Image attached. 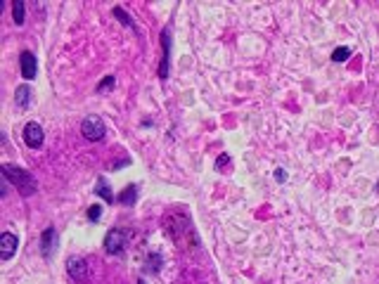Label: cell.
<instances>
[{
  "label": "cell",
  "instance_id": "obj_1",
  "mask_svg": "<svg viewBox=\"0 0 379 284\" xmlns=\"http://www.w3.org/2000/svg\"><path fill=\"white\" fill-rule=\"evenodd\" d=\"M3 175H5L7 182H12L14 187L19 190L24 197H31V194L36 192V180H34V175L28 173V171H24V168L12 166V164H5V166H3Z\"/></svg>",
  "mask_w": 379,
  "mask_h": 284
},
{
  "label": "cell",
  "instance_id": "obj_2",
  "mask_svg": "<svg viewBox=\"0 0 379 284\" xmlns=\"http://www.w3.org/2000/svg\"><path fill=\"white\" fill-rule=\"evenodd\" d=\"M81 133L83 138L90 140V142H97V140L104 138V133H107V128H104L102 118L100 116H85L81 123Z\"/></svg>",
  "mask_w": 379,
  "mask_h": 284
},
{
  "label": "cell",
  "instance_id": "obj_3",
  "mask_svg": "<svg viewBox=\"0 0 379 284\" xmlns=\"http://www.w3.org/2000/svg\"><path fill=\"white\" fill-rule=\"evenodd\" d=\"M43 140H45V133H43L41 123H36V121H28L26 125H24V142H26L28 147H41Z\"/></svg>",
  "mask_w": 379,
  "mask_h": 284
},
{
  "label": "cell",
  "instance_id": "obj_4",
  "mask_svg": "<svg viewBox=\"0 0 379 284\" xmlns=\"http://www.w3.org/2000/svg\"><path fill=\"white\" fill-rule=\"evenodd\" d=\"M17 246H19V237L14 232H3V237H0V256H3V261H10L14 256Z\"/></svg>",
  "mask_w": 379,
  "mask_h": 284
},
{
  "label": "cell",
  "instance_id": "obj_5",
  "mask_svg": "<svg viewBox=\"0 0 379 284\" xmlns=\"http://www.w3.org/2000/svg\"><path fill=\"white\" fill-rule=\"evenodd\" d=\"M38 62H36V55L34 52H21L19 55V69H21V76L26 78V81H31V78H36V74H38Z\"/></svg>",
  "mask_w": 379,
  "mask_h": 284
},
{
  "label": "cell",
  "instance_id": "obj_6",
  "mask_svg": "<svg viewBox=\"0 0 379 284\" xmlns=\"http://www.w3.org/2000/svg\"><path fill=\"white\" fill-rule=\"evenodd\" d=\"M67 272H69L74 279H85V275H88V263H85V258L81 256H71L69 261H67Z\"/></svg>",
  "mask_w": 379,
  "mask_h": 284
},
{
  "label": "cell",
  "instance_id": "obj_7",
  "mask_svg": "<svg viewBox=\"0 0 379 284\" xmlns=\"http://www.w3.org/2000/svg\"><path fill=\"white\" fill-rule=\"evenodd\" d=\"M124 246H126V237L121 230H111L109 235L104 237V249L109 254H119V251H124Z\"/></svg>",
  "mask_w": 379,
  "mask_h": 284
},
{
  "label": "cell",
  "instance_id": "obj_8",
  "mask_svg": "<svg viewBox=\"0 0 379 284\" xmlns=\"http://www.w3.org/2000/svg\"><path fill=\"white\" fill-rule=\"evenodd\" d=\"M161 45H164V57H161V67H159V76H168V55H171V34L164 31L161 34Z\"/></svg>",
  "mask_w": 379,
  "mask_h": 284
},
{
  "label": "cell",
  "instance_id": "obj_9",
  "mask_svg": "<svg viewBox=\"0 0 379 284\" xmlns=\"http://www.w3.org/2000/svg\"><path fill=\"white\" fill-rule=\"evenodd\" d=\"M55 228H48L41 237V254L43 256H52V249H55Z\"/></svg>",
  "mask_w": 379,
  "mask_h": 284
},
{
  "label": "cell",
  "instance_id": "obj_10",
  "mask_svg": "<svg viewBox=\"0 0 379 284\" xmlns=\"http://www.w3.org/2000/svg\"><path fill=\"white\" fill-rule=\"evenodd\" d=\"M119 204H124V206H133V204H135V199H138V187H135V185H128V187L126 190H121V192H119Z\"/></svg>",
  "mask_w": 379,
  "mask_h": 284
},
{
  "label": "cell",
  "instance_id": "obj_11",
  "mask_svg": "<svg viewBox=\"0 0 379 284\" xmlns=\"http://www.w3.org/2000/svg\"><path fill=\"white\" fill-rule=\"evenodd\" d=\"M14 102L19 104L21 109H26L28 104H31V88H28V85H19V88L14 90Z\"/></svg>",
  "mask_w": 379,
  "mask_h": 284
},
{
  "label": "cell",
  "instance_id": "obj_12",
  "mask_svg": "<svg viewBox=\"0 0 379 284\" xmlns=\"http://www.w3.org/2000/svg\"><path fill=\"white\" fill-rule=\"evenodd\" d=\"M95 192H97V197H100V199H104V201H114V194H111V190H109V182L104 180V178H100V180H97V187H95Z\"/></svg>",
  "mask_w": 379,
  "mask_h": 284
},
{
  "label": "cell",
  "instance_id": "obj_13",
  "mask_svg": "<svg viewBox=\"0 0 379 284\" xmlns=\"http://www.w3.org/2000/svg\"><path fill=\"white\" fill-rule=\"evenodd\" d=\"M26 5L21 0H14L12 3V17H14V24H24V17H26Z\"/></svg>",
  "mask_w": 379,
  "mask_h": 284
},
{
  "label": "cell",
  "instance_id": "obj_14",
  "mask_svg": "<svg viewBox=\"0 0 379 284\" xmlns=\"http://www.w3.org/2000/svg\"><path fill=\"white\" fill-rule=\"evenodd\" d=\"M114 17H116V19L121 21V24H126L128 28H135V21H133L131 17H128V14L124 12V7H114Z\"/></svg>",
  "mask_w": 379,
  "mask_h": 284
},
{
  "label": "cell",
  "instance_id": "obj_15",
  "mask_svg": "<svg viewBox=\"0 0 379 284\" xmlns=\"http://www.w3.org/2000/svg\"><path fill=\"white\" fill-rule=\"evenodd\" d=\"M348 57H351V50L348 48H337L332 52V62H346Z\"/></svg>",
  "mask_w": 379,
  "mask_h": 284
},
{
  "label": "cell",
  "instance_id": "obj_16",
  "mask_svg": "<svg viewBox=\"0 0 379 284\" xmlns=\"http://www.w3.org/2000/svg\"><path fill=\"white\" fill-rule=\"evenodd\" d=\"M111 88H114V76H104L97 85V92H109Z\"/></svg>",
  "mask_w": 379,
  "mask_h": 284
},
{
  "label": "cell",
  "instance_id": "obj_17",
  "mask_svg": "<svg viewBox=\"0 0 379 284\" xmlns=\"http://www.w3.org/2000/svg\"><path fill=\"white\" fill-rule=\"evenodd\" d=\"M100 215H102V206H97V204H93V206L88 208V218L93 223H97L100 220Z\"/></svg>",
  "mask_w": 379,
  "mask_h": 284
},
{
  "label": "cell",
  "instance_id": "obj_18",
  "mask_svg": "<svg viewBox=\"0 0 379 284\" xmlns=\"http://www.w3.org/2000/svg\"><path fill=\"white\" fill-rule=\"evenodd\" d=\"M275 178H277V180H280V182H282L284 178H287V173H284L282 168H277V171H275Z\"/></svg>",
  "mask_w": 379,
  "mask_h": 284
}]
</instances>
